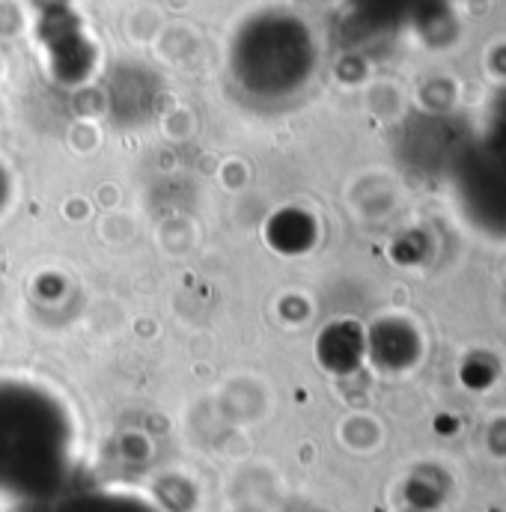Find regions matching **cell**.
I'll return each mask as SVG.
<instances>
[{"label": "cell", "mask_w": 506, "mask_h": 512, "mask_svg": "<svg viewBox=\"0 0 506 512\" xmlns=\"http://www.w3.org/2000/svg\"><path fill=\"white\" fill-rule=\"evenodd\" d=\"M78 465L72 402L33 376L0 379V510L48 512L78 489Z\"/></svg>", "instance_id": "1"}, {"label": "cell", "mask_w": 506, "mask_h": 512, "mask_svg": "<svg viewBox=\"0 0 506 512\" xmlns=\"http://www.w3.org/2000/svg\"><path fill=\"white\" fill-rule=\"evenodd\" d=\"M48 512H167L152 495L131 486H96L72 489Z\"/></svg>", "instance_id": "2"}]
</instances>
